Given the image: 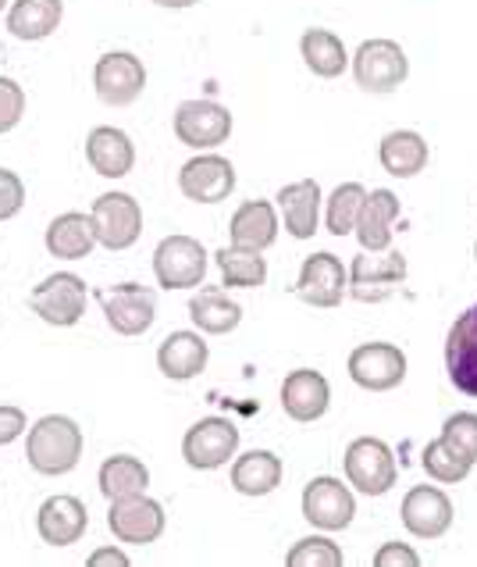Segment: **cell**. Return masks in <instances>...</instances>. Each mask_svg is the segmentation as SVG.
Segmentation results:
<instances>
[{
  "label": "cell",
  "mask_w": 477,
  "mask_h": 567,
  "mask_svg": "<svg viewBox=\"0 0 477 567\" xmlns=\"http://www.w3.org/2000/svg\"><path fill=\"white\" fill-rule=\"evenodd\" d=\"M400 197L392 189H374L367 193L364 207H360V218H356V239L360 247L377 254V250H388L392 247V236H396V225H400Z\"/></svg>",
  "instance_id": "cell-21"
},
{
  "label": "cell",
  "mask_w": 477,
  "mask_h": 567,
  "mask_svg": "<svg viewBox=\"0 0 477 567\" xmlns=\"http://www.w3.org/2000/svg\"><path fill=\"white\" fill-rule=\"evenodd\" d=\"M90 218H93V233L96 243L104 250H128L136 247L139 236H143V207L136 197L128 193H101L90 207Z\"/></svg>",
  "instance_id": "cell-5"
},
{
  "label": "cell",
  "mask_w": 477,
  "mask_h": 567,
  "mask_svg": "<svg viewBox=\"0 0 477 567\" xmlns=\"http://www.w3.org/2000/svg\"><path fill=\"white\" fill-rule=\"evenodd\" d=\"M228 239H232V247L265 254L278 239V210H274V204H268V200L239 204L232 221H228Z\"/></svg>",
  "instance_id": "cell-25"
},
{
  "label": "cell",
  "mask_w": 477,
  "mask_h": 567,
  "mask_svg": "<svg viewBox=\"0 0 477 567\" xmlns=\"http://www.w3.org/2000/svg\"><path fill=\"white\" fill-rule=\"evenodd\" d=\"M409 265H406V254L403 250H364L353 257V268H350V293L360 303H382L388 300L396 289L406 282Z\"/></svg>",
  "instance_id": "cell-4"
},
{
  "label": "cell",
  "mask_w": 477,
  "mask_h": 567,
  "mask_svg": "<svg viewBox=\"0 0 477 567\" xmlns=\"http://www.w3.org/2000/svg\"><path fill=\"white\" fill-rule=\"evenodd\" d=\"M29 432V417L22 408H11V403H0V446L14 443L19 435Z\"/></svg>",
  "instance_id": "cell-41"
},
{
  "label": "cell",
  "mask_w": 477,
  "mask_h": 567,
  "mask_svg": "<svg viewBox=\"0 0 477 567\" xmlns=\"http://www.w3.org/2000/svg\"><path fill=\"white\" fill-rule=\"evenodd\" d=\"M289 567H342L345 557L335 539H328V532H318V536H307L295 543L286 554Z\"/></svg>",
  "instance_id": "cell-36"
},
{
  "label": "cell",
  "mask_w": 477,
  "mask_h": 567,
  "mask_svg": "<svg viewBox=\"0 0 477 567\" xmlns=\"http://www.w3.org/2000/svg\"><path fill=\"white\" fill-rule=\"evenodd\" d=\"M25 115V90L14 79L0 75V136L11 133Z\"/></svg>",
  "instance_id": "cell-38"
},
{
  "label": "cell",
  "mask_w": 477,
  "mask_h": 567,
  "mask_svg": "<svg viewBox=\"0 0 477 567\" xmlns=\"http://www.w3.org/2000/svg\"><path fill=\"white\" fill-rule=\"evenodd\" d=\"M427 143L421 133L414 128H396V133H388L382 143H377V161H382V168L388 175H396V179H414L427 168Z\"/></svg>",
  "instance_id": "cell-29"
},
{
  "label": "cell",
  "mask_w": 477,
  "mask_h": 567,
  "mask_svg": "<svg viewBox=\"0 0 477 567\" xmlns=\"http://www.w3.org/2000/svg\"><path fill=\"white\" fill-rule=\"evenodd\" d=\"M93 90L111 107L136 104L146 90V69L136 54L128 51H107L93 69Z\"/></svg>",
  "instance_id": "cell-14"
},
{
  "label": "cell",
  "mask_w": 477,
  "mask_h": 567,
  "mask_svg": "<svg viewBox=\"0 0 477 567\" xmlns=\"http://www.w3.org/2000/svg\"><path fill=\"white\" fill-rule=\"evenodd\" d=\"M178 189L183 197H189L193 204H221L232 197L236 189V168L232 161L221 154H196L189 157L183 172H178Z\"/></svg>",
  "instance_id": "cell-15"
},
{
  "label": "cell",
  "mask_w": 477,
  "mask_h": 567,
  "mask_svg": "<svg viewBox=\"0 0 477 567\" xmlns=\"http://www.w3.org/2000/svg\"><path fill=\"white\" fill-rule=\"evenodd\" d=\"M214 265L221 271L225 289H257L268 282V261L257 250H242L228 243L214 254Z\"/></svg>",
  "instance_id": "cell-33"
},
{
  "label": "cell",
  "mask_w": 477,
  "mask_h": 567,
  "mask_svg": "<svg viewBox=\"0 0 477 567\" xmlns=\"http://www.w3.org/2000/svg\"><path fill=\"white\" fill-rule=\"evenodd\" d=\"M345 293H350V268L328 250L310 254L300 268V279H295V297L310 307L332 311V307H339L345 300Z\"/></svg>",
  "instance_id": "cell-13"
},
{
  "label": "cell",
  "mask_w": 477,
  "mask_h": 567,
  "mask_svg": "<svg viewBox=\"0 0 477 567\" xmlns=\"http://www.w3.org/2000/svg\"><path fill=\"white\" fill-rule=\"evenodd\" d=\"M164 507L157 504L154 496L146 493H133V496H118L111 499V511H107V528L111 536L125 543V546H151L164 536Z\"/></svg>",
  "instance_id": "cell-7"
},
{
  "label": "cell",
  "mask_w": 477,
  "mask_h": 567,
  "mask_svg": "<svg viewBox=\"0 0 477 567\" xmlns=\"http://www.w3.org/2000/svg\"><path fill=\"white\" fill-rule=\"evenodd\" d=\"M207 361H210V347L200 332H172L157 347V368L172 382H189L196 375H204Z\"/></svg>",
  "instance_id": "cell-23"
},
{
  "label": "cell",
  "mask_w": 477,
  "mask_h": 567,
  "mask_svg": "<svg viewBox=\"0 0 477 567\" xmlns=\"http://www.w3.org/2000/svg\"><path fill=\"white\" fill-rule=\"evenodd\" d=\"M400 517L409 536L417 539H442L453 528V499L438 485H414L403 496Z\"/></svg>",
  "instance_id": "cell-17"
},
{
  "label": "cell",
  "mask_w": 477,
  "mask_h": 567,
  "mask_svg": "<svg viewBox=\"0 0 477 567\" xmlns=\"http://www.w3.org/2000/svg\"><path fill=\"white\" fill-rule=\"evenodd\" d=\"M154 275L160 289H196L207 279V250L193 236H164L154 250Z\"/></svg>",
  "instance_id": "cell-8"
},
{
  "label": "cell",
  "mask_w": 477,
  "mask_h": 567,
  "mask_svg": "<svg viewBox=\"0 0 477 567\" xmlns=\"http://www.w3.org/2000/svg\"><path fill=\"white\" fill-rule=\"evenodd\" d=\"M282 408L292 421L310 425V421L324 417L328 408H332V385H328V379L314 368L292 371L282 382Z\"/></svg>",
  "instance_id": "cell-20"
},
{
  "label": "cell",
  "mask_w": 477,
  "mask_h": 567,
  "mask_svg": "<svg viewBox=\"0 0 477 567\" xmlns=\"http://www.w3.org/2000/svg\"><path fill=\"white\" fill-rule=\"evenodd\" d=\"M350 379L367 393H388L406 379V353L396 343H364L350 353Z\"/></svg>",
  "instance_id": "cell-16"
},
{
  "label": "cell",
  "mask_w": 477,
  "mask_h": 567,
  "mask_svg": "<svg viewBox=\"0 0 477 567\" xmlns=\"http://www.w3.org/2000/svg\"><path fill=\"white\" fill-rule=\"evenodd\" d=\"M442 446H446L453 457H459L464 464H477V414L470 411H459V414H449L446 425H442Z\"/></svg>",
  "instance_id": "cell-35"
},
{
  "label": "cell",
  "mask_w": 477,
  "mask_h": 567,
  "mask_svg": "<svg viewBox=\"0 0 477 567\" xmlns=\"http://www.w3.org/2000/svg\"><path fill=\"white\" fill-rule=\"evenodd\" d=\"M86 303H90V289L72 271L46 275V279L29 293L32 315H40L46 326H54V329L79 326L82 315H86Z\"/></svg>",
  "instance_id": "cell-3"
},
{
  "label": "cell",
  "mask_w": 477,
  "mask_h": 567,
  "mask_svg": "<svg viewBox=\"0 0 477 567\" xmlns=\"http://www.w3.org/2000/svg\"><path fill=\"white\" fill-rule=\"evenodd\" d=\"M90 567H128L133 560H128L125 549H114V546H104V549H96V554L86 557Z\"/></svg>",
  "instance_id": "cell-42"
},
{
  "label": "cell",
  "mask_w": 477,
  "mask_h": 567,
  "mask_svg": "<svg viewBox=\"0 0 477 567\" xmlns=\"http://www.w3.org/2000/svg\"><path fill=\"white\" fill-rule=\"evenodd\" d=\"M300 54L307 61V69L321 79H339L345 69H350L345 43L335 37L332 29H307L300 37Z\"/></svg>",
  "instance_id": "cell-31"
},
{
  "label": "cell",
  "mask_w": 477,
  "mask_h": 567,
  "mask_svg": "<svg viewBox=\"0 0 477 567\" xmlns=\"http://www.w3.org/2000/svg\"><path fill=\"white\" fill-rule=\"evenodd\" d=\"M154 4H160V8H193V4H200V0H154Z\"/></svg>",
  "instance_id": "cell-43"
},
{
  "label": "cell",
  "mask_w": 477,
  "mask_h": 567,
  "mask_svg": "<svg viewBox=\"0 0 477 567\" xmlns=\"http://www.w3.org/2000/svg\"><path fill=\"white\" fill-rule=\"evenodd\" d=\"M101 493L107 499H118V496H133V493H146L151 489V467H146L139 457L133 453H114L101 464Z\"/></svg>",
  "instance_id": "cell-32"
},
{
  "label": "cell",
  "mask_w": 477,
  "mask_h": 567,
  "mask_svg": "<svg viewBox=\"0 0 477 567\" xmlns=\"http://www.w3.org/2000/svg\"><path fill=\"white\" fill-rule=\"evenodd\" d=\"M303 517L318 532H342L353 525L356 517V499L345 482L332 475H318L307 482L303 489Z\"/></svg>",
  "instance_id": "cell-11"
},
{
  "label": "cell",
  "mask_w": 477,
  "mask_h": 567,
  "mask_svg": "<svg viewBox=\"0 0 477 567\" xmlns=\"http://www.w3.org/2000/svg\"><path fill=\"white\" fill-rule=\"evenodd\" d=\"M374 567H421V557H417V549L406 543H385L374 554Z\"/></svg>",
  "instance_id": "cell-40"
},
{
  "label": "cell",
  "mask_w": 477,
  "mask_h": 567,
  "mask_svg": "<svg viewBox=\"0 0 477 567\" xmlns=\"http://www.w3.org/2000/svg\"><path fill=\"white\" fill-rule=\"evenodd\" d=\"M278 210L292 239H310L321 229V186L318 179H300L278 189Z\"/></svg>",
  "instance_id": "cell-24"
},
{
  "label": "cell",
  "mask_w": 477,
  "mask_h": 567,
  "mask_svg": "<svg viewBox=\"0 0 477 567\" xmlns=\"http://www.w3.org/2000/svg\"><path fill=\"white\" fill-rule=\"evenodd\" d=\"M64 19L61 0H14L8 11V32L22 43H40L54 37Z\"/></svg>",
  "instance_id": "cell-27"
},
{
  "label": "cell",
  "mask_w": 477,
  "mask_h": 567,
  "mask_svg": "<svg viewBox=\"0 0 477 567\" xmlns=\"http://www.w3.org/2000/svg\"><path fill=\"white\" fill-rule=\"evenodd\" d=\"M409 61L396 40H364L353 54V79L367 93H392L406 83Z\"/></svg>",
  "instance_id": "cell-6"
},
{
  "label": "cell",
  "mask_w": 477,
  "mask_h": 567,
  "mask_svg": "<svg viewBox=\"0 0 477 567\" xmlns=\"http://www.w3.org/2000/svg\"><path fill=\"white\" fill-rule=\"evenodd\" d=\"M367 200V189L360 183H342L332 189V197L324 204V229L332 236H350L356 229L360 207Z\"/></svg>",
  "instance_id": "cell-34"
},
{
  "label": "cell",
  "mask_w": 477,
  "mask_h": 567,
  "mask_svg": "<svg viewBox=\"0 0 477 567\" xmlns=\"http://www.w3.org/2000/svg\"><path fill=\"white\" fill-rule=\"evenodd\" d=\"M25 207V183L11 168H0V221H11Z\"/></svg>",
  "instance_id": "cell-39"
},
{
  "label": "cell",
  "mask_w": 477,
  "mask_h": 567,
  "mask_svg": "<svg viewBox=\"0 0 477 567\" xmlns=\"http://www.w3.org/2000/svg\"><path fill=\"white\" fill-rule=\"evenodd\" d=\"M345 478L356 493L364 496H385L400 478V464L396 453H392L388 443L374 440V435H360L350 446H345Z\"/></svg>",
  "instance_id": "cell-2"
},
{
  "label": "cell",
  "mask_w": 477,
  "mask_h": 567,
  "mask_svg": "<svg viewBox=\"0 0 477 567\" xmlns=\"http://www.w3.org/2000/svg\"><path fill=\"white\" fill-rule=\"evenodd\" d=\"M86 525H90V514L79 496H51L40 504L37 532L46 546H54V549L75 546L82 536H86Z\"/></svg>",
  "instance_id": "cell-19"
},
{
  "label": "cell",
  "mask_w": 477,
  "mask_h": 567,
  "mask_svg": "<svg viewBox=\"0 0 477 567\" xmlns=\"http://www.w3.org/2000/svg\"><path fill=\"white\" fill-rule=\"evenodd\" d=\"M175 136L183 147L193 151H214L232 136V111L218 101H186L175 111Z\"/></svg>",
  "instance_id": "cell-10"
},
{
  "label": "cell",
  "mask_w": 477,
  "mask_h": 567,
  "mask_svg": "<svg viewBox=\"0 0 477 567\" xmlns=\"http://www.w3.org/2000/svg\"><path fill=\"white\" fill-rule=\"evenodd\" d=\"M474 261H477V243H474Z\"/></svg>",
  "instance_id": "cell-45"
},
{
  "label": "cell",
  "mask_w": 477,
  "mask_h": 567,
  "mask_svg": "<svg viewBox=\"0 0 477 567\" xmlns=\"http://www.w3.org/2000/svg\"><path fill=\"white\" fill-rule=\"evenodd\" d=\"M421 464H424V472L432 475L438 485H456V482H464L467 475H470V464H464L459 457H453V453L442 446V440H432L424 446V457H421Z\"/></svg>",
  "instance_id": "cell-37"
},
{
  "label": "cell",
  "mask_w": 477,
  "mask_h": 567,
  "mask_svg": "<svg viewBox=\"0 0 477 567\" xmlns=\"http://www.w3.org/2000/svg\"><path fill=\"white\" fill-rule=\"evenodd\" d=\"M446 371L459 393L477 400V303L453 321L446 336Z\"/></svg>",
  "instance_id": "cell-18"
},
{
  "label": "cell",
  "mask_w": 477,
  "mask_h": 567,
  "mask_svg": "<svg viewBox=\"0 0 477 567\" xmlns=\"http://www.w3.org/2000/svg\"><path fill=\"white\" fill-rule=\"evenodd\" d=\"M8 8V0H0V11H4Z\"/></svg>",
  "instance_id": "cell-44"
},
{
  "label": "cell",
  "mask_w": 477,
  "mask_h": 567,
  "mask_svg": "<svg viewBox=\"0 0 477 567\" xmlns=\"http://www.w3.org/2000/svg\"><path fill=\"white\" fill-rule=\"evenodd\" d=\"M25 461L32 472L61 478L82 461V429L69 414H46L25 432Z\"/></svg>",
  "instance_id": "cell-1"
},
{
  "label": "cell",
  "mask_w": 477,
  "mask_h": 567,
  "mask_svg": "<svg viewBox=\"0 0 477 567\" xmlns=\"http://www.w3.org/2000/svg\"><path fill=\"white\" fill-rule=\"evenodd\" d=\"M189 318L204 336H228L232 329H239L242 307L232 297H225L221 289H204V293L189 300Z\"/></svg>",
  "instance_id": "cell-30"
},
{
  "label": "cell",
  "mask_w": 477,
  "mask_h": 567,
  "mask_svg": "<svg viewBox=\"0 0 477 567\" xmlns=\"http://www.w3.org/2000/svg\"><path fill=\"white\" fill-rule=\"evenodd\" d=\"M96 247V233H93V218L82 215V210H69V215H58L46 225V250L58 261H82L90 257Z\"/></svg>",
  "instance_id": "cell-26"
},
{
  "label": "cell",
  "mask_w": 477,
  "mask_h": 567,
  "mask_svg": "<svg viewBox=\"0 0 477 567\" xmlns=\"http://www.w3.org/2000/svg\"><path fill=\"white\" fill-rule=\"evenodd\" d=\"M239 453V429L228 417H200L183 440V461L193 472H214Z\"/></svg>",
  "instance_id": "cell-9"
},
{
  "label": "cell",
  "mask_w": 477,
  "mask_h": 567,
  "mask_svg": "<svg viewBox=\"0 0 477 567\" xmlns=\"http://www.w3.org/2000/svg\"><path fill=\"white\" fill-rule=\"evenodd\" d=\"M282 485V461L271 450H246L232 457V489L242 496H268Z\"/></svg>",
  "instance_id": "cell-28"
},
{
  "label": "cell",
  "mask_w": 477,
  "mask_h": 567,
  "mask_svg": "<svg viewBox=\"0 0 477 567\" xmlns=\"http://www.w3.org/2000/svg\"><path fill=\"white\" fill-rule=\"evenodd\" d=\"M86 161L96 175H104V179H122V175L136 168V143L128 140L122 128L96 125L86 136Z\"/></svg>",
  "instance_id": "cell-22"
},
{
  "label": "cell",
  "mask_w": 477,
  "mask_h": 567,
  "mask_svg": "<svg viewBox=\"0 0 477 567\" xmlns=\"http://www.w3.org/2000/svg\"><path fill=\"white\" fill-rule=\"evenodd\" d=\"M101 307H104V318H107V326L114 332L136 339V336H143L146 329L154 326L157 293L151 286L122 282V286H111L107 293H101Z\"/></svg>",
  "instance_id": "cell-12"
}]
</instances>
